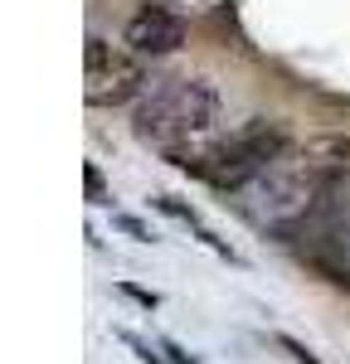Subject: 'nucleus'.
<instances>
[{
  "label": "nucleus",
  "instance_id": "9",
  "mask_svg": "<svg viewBox=\"0 0 350 364\" xmlns=\"http://www.w3.org/2000/svg\"><path fill=\"white\" fill-rule=\"evenodd\" d=\"M277 345H282V350H287V355H292V360H297V364H321L317 355H312V350H307V345H297V340H287V336L277 340Z\"/></svg>",
  "mask_w": 350,
  "mask_h": 364
},
{
  "label": "nucleus",
  "instance_id": "2",
  "mask_svg": "<svg viewBox=\"0 0 350 364\" xmlns=\"http://www.w3.org/2000/svg\"><path fill=\"white\" fill-rule=\"evenodd\" d=\"M326 190H336V185L317 180L302 161H287L282 156L272 170H262L253 185H243L233 195V209L253 228H262V233H297V228L317 214Z\"/></svg>",
  "mask_w": 350,
  "mask_h": 364
},
{
  "label": "nucleus",
  "instance_id": "7",
  "mask_svg": "<svg viewBox=\"0 0 350 364\" xmlns=\"http://www.w3.org/2000/svg\"><path fill=\"white\" fill-rule=\"evenodd\" d=\"M321 262L336 272L341 282H350V204L341 209V219H336V228L326 233V243H321Z\"/></svg>",
  "mask_w": 350,
  "mask_h": 364
},
{
  "label": "nucleus",
  "instance_id": "4",
  "mask_svg": "<svg viewBox=\"0 0 350 364\" xmlns=\"http://www.w3.org/2000/svg\"><path fill=\"white\" fill-rule=\"evenodd\" d=\"M146 68H142V54H132V49H117L107 39H88L83 49V97L88 107H122V102H132V97H142L146 92Z\"/></svg>",
  "mask_w": 350,
  "mask_h": 364
},
{
  "label": "nucleus",
  "instance_id": "1",
  "mask_svg": "<svg viewBox=\"0 0 350 364\" xmlns=\"http://www.w3.org/2000/svg\"><path fill=\"white\" fill-rule=\"evenodd\" d=\"M214 122H219V92L190 73L185 78H151L146 92L137 97V112H132L137 136L185 170L214 146Z\"/></svg>",
  "mask_w": 350,
  "mask_h": 364
},
{
  "label": "nucleus",
  "instance_id": "5",
  "mask_svg": "<svg viewBox=\"0 0 350 364\" xmlns=\"http://www.w3.org/2000/svg\"><path fill=\"white\" fill-rule=\"evenodd\" d=\"M180 44H185V20L166 5H142L127 20V49L132 54L156 58V54H175Z\"/></svg>",
  "mask_w": 350,
  "mask_h": 364
},
{
  "label": "nucleus",
  "instance_id": "6",
  "mask_svg": "<svg viewBox=\"0 0 350 364\" xmlns=\"http://www.w3.org/2000/svg\"><path fill=\"white\" fill-rule=\"evenodd\" d=\"M297 161L317 180H326V185H346L350 180V136H312L297 151Z\"/></svg>",
  "mask_w": 350,
  "mask_h": 364
},
{
  "label": "nucleus",
  "instance_id": "3",
  "mask_svg": "<svg viewBox=\"0 0 350 364\" xmlns=\"http://www.w3.org/2000/svg\"><path fill=\"white\" fill-rule=\"evenodd\" d=\"M287 141L292 136H287L282 122L253 117V122H243L238 132H229L224 141H214L200 161L190 166V175H200L204 185H214V190L238 195L243 185H253L262 170H272L282 156H287Z\"/></svg>",
  "mask_w": 350,
  "mask_h": 364
},
{
  "label": "nucleus",
  "instance_id": "8",
  "mask_svg": "<svg viewBox=\"0 0 350 364\" xmlns=\"http://www.w3.org/2000/svg\"><path fill=\"white\" fill-rule=\"evenodd\" d=\"M83 185H88V204H107V185H102V170L88 161L83 166Z\"/></svg>",
  "mask_w": 350,
  "mask_h": 364
}]
</instances>
